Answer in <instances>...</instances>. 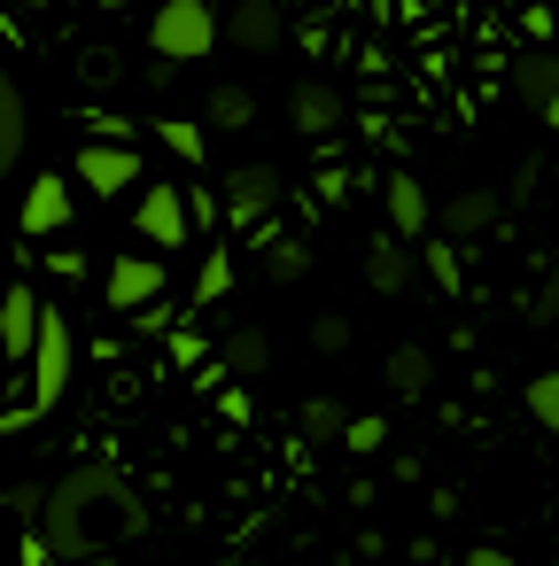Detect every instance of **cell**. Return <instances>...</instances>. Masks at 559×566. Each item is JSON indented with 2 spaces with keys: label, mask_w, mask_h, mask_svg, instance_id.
Segmentation results:
<instances>
[{
  "label": "cell",
  "mask_w": 559,
  "mask_h": 566,
  "mask_svg": "<svg viewBox=\"0 0 559 566\" xmlns=\"http://www.w3.org/2000/svg\"><path fill=\"white\" fill-rule=\"evenodd\" d=\"M148 527V504H141V489L117 473V465H102V458H86V465H71L55 489H48V504H40V535H48V551L55 558H110L117 543H133Z\"/></svg>",
  "instance_id": "cell-1"
},
{
  "label": "cell",
  "mask_w": 559,
  "mask_h": 566,
  "mask_svg": "<svg viewBox=\"0 0 559 566\" xmlns=\"http://www.w3.org/2000/svg\"><path fill=\"white\" fill-rule=\"evenodd\" d=\"M226 40V24H218V9L210 0H164V9L148 17V48H156V63H203L210 48Z\"/></svg>",
  "instance_id": "cell-2"
},
{
  "label": "cell",
  "mask_w": 559,
  "mask_h": 566,
  "mask_svg": "<svg viewBox=\"0 0 559 566\" xmlns=\"http://www.w3.org/2000/svg\"><path fill=\"white\" fill-rule=\"evenodd\" d=\"M288 202V179H280V164H265V156H249V164H234L226 171V226L234 233H257V226H272V210Z\"/></svg>",
  "instance_id": "cell-3"
},
{
  "label": "cell",
  "mask_w": 559,
  "mask_h": 566,
  "mask_svg": "<svg viewBox=\"0 0 559 566\" xmlns=\"http://www.w3.org/2000/svg\"><path fill=\"white\" fill-rule=\"evenodd\" d=\"M133 233L148 241V249H187L195 241V202H187V187H141V202H133Z\"/></svg>",
  "instance_id": "cell-4"
},
{
  "label": "cell",
  "mask_w": 559,
  "mask_h": 566,
  "mask_svg": "<svg viewBox=\"0 0 559 566\" xmlns=\"http://www.w3.org/2000/svg\"><path fill=\"white\" fill-rule=\"evenodd\" d=\"M164 287H172V272H164V256H110L102 264V303L110 311H156L164 303Z\"/></svg>",
  "instance_id": "cell-5"
},
{
  "label": "cell",
  "mask_w": 559,
  "mask_h": 566,
  "mask_svg": "<svg viewBox=\"0 0 559 566\" xmlns=\"http://www.w3.org/2000/svg\"><path fill=\"white\" fill-rule=\"evenodd\" d=\"M40 326H48V303H40L24 280H9V287H0V357H9V365H32V357H40Z\"/></svg>",
  "instance_id": "cell-6"
},
{
  "label": "cell",
  "mask_w": 559,
  "mask_h": 566,
  "mask_svg": "<svg viewBox=\"0 0 559 566\" xmlns=\"http://www.w3.org/2000/svg\"><path fill=\"white\" fill-rule=\"evenodd\" d=\"M71 179L79 187H94V195H125V187H148V171H141V148H117V140H86L79 148V164H71Z\"/></svg>",
  "instance_id": "cell-7"
},
{
  "label": "cell",
  "mask_w": 559,
  "mask_h": 566,
  "mask_svg": "<svg viewBox=\"0 0 559 566\" xmlns=\"http://www.w3.org/2000/svg\"><path fill=\"white\" fill-rule=\"evenodd\" d=\"M381 218H389V233L412 249V241H427V226H435L443 210L427 202V187H420L412 171H389V179H381Z\"/></svg>",
  "instance_id": "cell-8"
},
{
  "label": "cell",
  "mask_w": 559,
  "mask_h": 566,
  "mask_svg": "<svg viewBox=\"0 0 559 566\" xmlns=\"http://www.w3.org/2000/svg\"><path fill=\"white\" fill-rule=\"evenodd\" d=\"M497 226V187H458L451 202H443V218H435V233L458 249V241H482Z\"/></svg>",
  "instance_id": "cell-9"
},
{
  "label": "cell",
  "mask_w": 559,
  "mask_h": 566,
  "mask_svg": "<svg viewBox=\"0 0 559 566\" xmlns=\"http://www.w3.org/2000/svg\"><path fill=\"white\" fill-rule=\"evenodd\" d=\"M226 40H234L241 55H272V48L288 40V17L272 9V0H234V17H226Z\"/></svg>",
  "instance_id": "cell-10"
},
{
  "label": "cell",
  "mask_w": 559,
  "mask_h": 566,
  "mask_svg": "<svg viewBox=\"0 0 559 566\" xmlns=\"http://www.w3.org/2000/svg\"><path fill=\"white\" fill-rule=\"evenodd\" d=\"M17 226H24L32 241H48V233H63V226H71V187H63L55 171H40V179L24 187V210H17Z\"/></svg>",
  "instance_id": "cell-11"
},
{
  "label": "cell",
  "mask_w": 559,
  "mask_h": 566,
  "mask_svg": "<svg viewBox=\"0 0 559 566\" xmlns=\"http://www.w3.org/2000/svg\"><path fill=\"white\" fill-rule=\"evenodd\" d=\"M412 280H420V256H412L396 233H373V241H365V287H373V295H404Z\"/></svg>",
  "instance_id": "cell-12"
},
{
  "label": "cell",
  "mask_w": 559,
  "mask_h": 566,
  "mask_svg": "<svg viewBox=\"0 0 559 566\" xmlns=\"http://www.w3.org/2000/svg\"><path fill=\"white\" fill-rule=\"evenodd\" d=\"M288 125H296L303 140H327V133L342 125V94H334L327 78H303V86L288 94Z\"/></svg>",
  "instance_id": "cell-13"
},
{
  "label": "cell",
  "mask_w": 559,
  "mask_h": 566,
  "mask_svg": "<svg viewBox=\"0 0 559 566\" xmlns=\"http://www.w3.org/2000/svg\"><path fill=\"white\" fill-rule=\"evenodd\" d=\"M218 373H234L241 388L265 380V373H272V334H265V326H226V342H218Z\"/></svg>",
  "instance_id": "cell-14"
},
{
  "label": "cell",
  "mask_w": 559,
  "mask_h": 566,
  "mask_svg": "<svg viewBox=\"0 0 559 566\" xmlns=\"http://www.w3.org/2000/svg\"><path fill=\"white\" fill-rule=\"evenodd\" d=\"M249 241L265 249V280H272V287H296V280L311 272V249H303V233H280V226H257Z\"/></svg>",
  "instance_id": "cell-15"
},
{
  "label": "cell",
  "mask_w": 559,
  "mask_h": 566,
  "mask_svg": "<svg viewBox=\"0 0 559 566\" xmlns=\"http://www.w3.org/2000/svg\"><path fill=\"white\" fill-rule=\"evenodd\" d=\"M513 94L544 117V109L559 102V48H528V55L513 63Z\"/></svg>",
  "instance_id": "cell-16"
},
{
  "label": "cell",
  "mask_w": 559,
  "mask_h": 566,
  "mask_svg": "<svg viewBox=\"0 0 559 566\" xmlns=\"http://www.w3.org/2000/svg\"><path fill=\"white\" fill-rule=\"evenodd\" d=\"M350 419H358V411H350L342 396H303V403H296V434H303V442H342Z\"/></svg>",
  "instance_id": "cell-17"
},
{
  "label": "cell",
  "mask_w": 559,
  "mask_h": 566,
  "mask_svg": "<svg viewBox=\"0 0 559 566\" xmlns=\"http://www.w3.org/2000/svg\"><path fill=\"white\" fill-rule=\"evenodd\" d=\"M203 117H210V133H241V125H257V94L234 86V78H218V86L203 94Z\"/></svg>",
  "instance_id": "cell-18"
},
{
  "label": "cell",
  "mask_w": 559,
  "mask_h": 566,
  "mask_svg": "<svg viewBox=\"0 0 559 566\" xmlns=\"http://www.w3.org/2000/svg\"><path fill=\"white\" fill-rule=\"evenodd\" d=\"M24 94H17V78L9 71H0V179H9L17 164H24Z\"/></svg>",
  "instance_id": "cell-19"
},
{
  "label": "cell",
  "mask_w": 559,
  "mask_h": 566,
  "mask_svg": "<svg viewBox=\"0 0 559 566\" xmlns=\"http://www.w3.org/2000/svg\"><path fill=\"white\" fill-rule=\"evenodd\" d=\"M381 380H389L396 396H427V380H435V357H427L420 342H396V349H389V365H381Z\"/></svg>",
  "instance_id": "cell-20"
},
{
  "label": "cell",
  "mask_w": 559,
  "mask_h": 566,
  "mask_svg": "<svg viewBox=\"0 0 559 566\" xmlns=\"http://www.w3.org/2000/svg\"><path fill=\"white\" fill-rule=\"evenodd\" d=\"M156 140H164V148H172L179 164H195V171L210 164V125H179V117H156Z\"/></svg>",
  "instance_id": "cell-21"
},
{
  "label": "cell",
  "mask_w": 559,
  "mask_h": 566,
  "mask_svg": "<svg viewBox=\"0 0 559 566\" xmlns=\"http://www.w3.org/2000/svg\"><path fill=\"white\" fill-rule=\"evenodd\" d=\"M520 403H528V419H536L544 434H559V365H551V373H528V396H520Z\"/></svg>",
  "instance_id": "cell-22"
},
{
  "label": "cell",
  "mask_w": 559,
  "mask_h": 566,
  "mask_svg": "<svg viewBox=\"0 0 559 566\" xmlns=\"http://www.w3.org/2000/svg\"><path fill=\"white\" fill-rule=\"evenodd\" d=\"M427 280H435L451 303L466 295V264H458V249H451V241H427Z\"/></svg>",
  "instance_id": "cell-23"
},
{
  "label": "cell",
  "mask_w": 559,
  "mask_h": 566,
  "mask_svg": "<svg viewBox=\"0 0 559 566\" xmlns=\"http://www.w3.org/2000/svg\"><path fill=\"white\" fill-rule=\"evenodd\" d=\"M350 342H358L350 311H319V318H311V349H319V357H342Z\"/></svg>",
  "instance_id": "cell-24"
},
{
  "label": "cell",
  "mask_w": 559,
  "mask_h": 566,
  "mask_svg": "<svg viewBox=\"0 0 559 566\" xmlns=\"http://www.w3.org/2000/svg\"><path fill=\"white\" fill-rule=\"evenodd\" d=\"M226 287H234V256H226V249H210V256H203V272H195V303L210 311Z\"/></svg>",
  "instance_id": "cell-25"
},
{
  "label": "cell",
  "mask_w": 559,
  "mask_h": 566,
  "mask_svg": "<svg viewBox=\"0 0 559 566\" xmlns=\"http://www.w3.org/2000/svg\"><path fill=\"white\" fill-rule=\"evenodd\" d=\"M381 442H389V419H373V411H365V419H350V434H342V450H358V458H373Z\"/></svg>",
  "instance_id": "cell-26"
},
{
  "label": "cell",
  "mask_w": 559,
  "mask_h": 566,
  "mask_svg": "<svg viewBox=\"0 0 559 566\" xmlns=\"http://www.w3.org/2000/svg\"><path fill=\"white\" fill-rule=\"evenodd\" d=\"M520 32H528L536 48H551V32H559V9H520Z\"/></svg>",
  "instance_id": "cell-27"
},
{
  "label": "cell",
  "mask_w": 559,
  "mask_h": 566,
  "mask_svg": "<svg viewBox=\"0 0 559 566\" xmlns=\"http://www.w3.org/2000/svg\"><path fill=\"white\" fill-rule=\"evenodd\" d=\"M218 411H226V419H241V427H249V388H226V396H218Z\"/></svg>",
  "instance_id": "cell-28"
},
{
  "label": "cell",
  "mask_w": 559,
  "mask_h": 566,
  "mask_svg": "<svg viewBox=\"0 0 559 566\" xmlns=\"http://www.w3.org/2000/svg\"><path fill=\"white\" fill-rule=\"evenodd\" d=\"M466 566H513V551H497V543H482V551H466Z\"/></svg>",
  "instance_id": "cell-29"
},
{
  "label": "cell",
  "mask_w": 559,
  "mask_h": 566,
  "mask_svg": "<svg viewBox=\"0 0 559 566\" xmlns=\"http://www.w3.org/2000/svg\"><path fill=\"white\" fill-rule=\"evenodd\" d=\"M551 311H559V272L544 280V303H536V318H551Z\"/></svg>",
  "instance_id": "cell-30"
},
{
  "label": "cell",
  "mask_w": 559,
  "mask_h": 566,
  "mask_svg": "<svg viewBox=\"0 0 559 566\" xmlns=\"http://www.w3.org/2000/svg\"><path fill=\"white\" fill-rule=\"evenodd\" d=\"M544 125H551V133H559V102H551V109H544Z\"/></svg>",
  "instance_id": "cell-31"
},
{
  "label": "cell",
  "mask_w": 559,
  "mask_h": 566,
  "mask_svg": "<svg viewBox=\"0 0 559 566\" xmlns=\"http://www.w3.org/2000/svg\"><path fill=\"white\" fill-rule=\"evenodd\" d=\"M86 566H117V551H110V558H86Z\"/></svg>",
  "instance_id": "cell-32"
},
{
  "label": "cell",
  "mask_w": 559,
  "mask_h": 566,
  "mask_svg": "<svg viewBox=\"0 0 559 566\" xmlns=\"http://www.w3.org/2000/svg\"><path fill=\"white\" fill-rule=\"evenodd\" d=\"M551 543H559V520H551Z\"/></svg>",
  "instance_id": "cell-33"
},
{
  "label": "cell",
  "mask_w": 559,
  "mask_h": 566,
  "mask_svg": "<svg viewBox=\"0 0 559 566\" xmlns=\"http://www.w3.org/2000/svg\"><path fill=\"white\" fill-rule=\"evenodd\" d=\"M0 365H9V357H0Z\"/></svg>",
  "instance_id": "cell-34"
}]
</instances>
